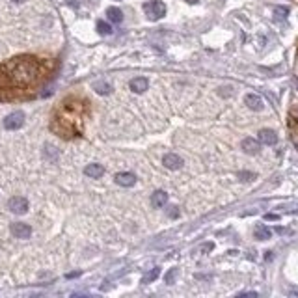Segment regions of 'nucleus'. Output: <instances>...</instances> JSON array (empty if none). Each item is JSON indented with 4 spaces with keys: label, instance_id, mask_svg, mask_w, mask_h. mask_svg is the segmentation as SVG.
I'll return each mask as SVG.
<instances>
[{
    "label": "nucleus",
    "instance_id": "obj_1",
    "mask_svg": "<svg viewBox=\"0 0 298 298\" xmlns=\"http://www.w3.org/2000/svg\"><path fill=\"white\" fill-rule=\"evenodd\" d=\"M58 62L54 58L21 54L0 63V103L26 101L45 88L54 77Z\"/></svg>",
    "mask_w": 298,
    "mask_h": 298
},
{
    "label": "nucleus",
    "instance_id": "obj_2",
    "mask_svg": "<svg viewBox=\"0 0 298 298\" xmlns=\"http://www.w3.org/2000/svg\"><path fill=\"white\" fill-rule=\"evenodd\" d=\"M92 114V103L84 95H67L60 101L50 116V131L62 140H75L84 134Z\"/></svg>",
    "mask_w": 298,
    "mask_h": 298
},
{
    "label": "nucleus",
    "instance_id": "obj_3",
    "mask_svg": "<svg viewBox=\"0 0 298 298\" xmlns=\"http://www.w3.org/2000/svg\"><path fill=\"white\" fill-rule=\"evenodd\" d=\"M143 12L147 15V19L158 21V19H162L166 15V6L160 0H149V2L143 4Z\"/></svg>",
    "mask_w": 298,
    "mask_h": 298
},
{
    "label": "nucleus",
    "instance_id": "obj_4",
    "mask_svg": "<svg viewBox=\"0 0 298 298\" xmlns=\"http://www.w3.org/2000/svg\"><path fill=\"white\" fill-rule=\"evenodd\" d=\"M23 125H24V114L21 110L8 114L6 119H4V127H6L8 131H17V129H21Z\"/></svg>",
    "mask_w": 298,
    "mask_h": 298
},
{
    "label": "nucleus",
    "instance_id": "obj_5",
    "mask_svg": "<svg viewBox=\"0 0 298 298\" xmlns=\"http://www.w3.org/2000/svg\"><path fill=\"white\" fill-rule=\"evenodd\" d=\"M8 209L15 213V215H24L26 211H28V202H26V198H21V196H15L12 198L10 202H8Z\"/></svg>",
    "mask_w": 298,
    "mask_h": 298
},
{
    "label": "nucleus",
    "instance_id": "obj_6",
    "mask_svg": "<svg viewBox=\"0 0 298 298\" xmlns=\"http://www.w3.org/2000/svg\"><path fill=\"white\" fill-rule=\"evenodd\" d=\"M12 233L17 238H28L32 235V227L23 224V222H15V224H12Z\"/></svg>",
    "mask_w": 298,
    "mask_h": 298
},
{
    "label": "nucleus",
    "instance_id": "obj_7",
    "mask_svg": "<svg viewBox=\"0 0 298 298\" xmlns=\"http://www.w3.org/2000/svg\"><path fill=\"white\" fill-rule=\"evenodd\" d=\"M259 149H261V145H259L257 140H253V138H244V140H242V151H244V153H248V155H257Z\"/></svg>",
    "mask_w": 298,
    "mask_h": 298
},
{
    "label": "nucleus",
    "instance_id": "obj_8",
    "mask_svg": "<svg viewBox=\"0 0 298 298\" xmlns=\"http://www.w3.org/2000/svg\"><path fill=\"white\" fill-rule=\"evenodd\" d=\"M162 164L168 168V170H179V168L183 166V158L179 155H173V153H170L162 158Z\"/></svg>",
    "mask_w": 298,
    "mask_h": 298
},
{
    "label": "nucleus",
    "instance_id": "obj_9",
    "mask_svg": "<svg viewBox=\"0 0 298 298\" xmlns=\"http://www.w3.org/2000/svg\"><path fill=\"white\" fill-rule=\"evenodd\" d=\"M244 103L248 105V108L250 110H255V112H259V110H263V99L259 95H255V94H248V95L244 97Z\"/></svg>",
    "mask_w": 298,
    "mask_h": 298
},
{
    "label": "nucleus",
    "instance_id": "obj_10",
    "mask_svg": "<svg viewBox=\"0 0 298 298\" xmlns=\"http://www.w3.org/2000/svg\"><path fill=\"white\" fill-rule=\"evenodd\" d=\"M259 140H261L265 145H274L278 142V134H276L272 129H261L259 131Z\"/></svg>",
    "mask_w": 298,
    "mask_h": 298
},
{
    "label": "nucleus",
    "instance_id": "obj_11",
    "mask_svg": "<svg viewBox=\"0 0 298 298\" xmlns=\"http://www.w3.org/2000/svg\"><path fill=\"white\" fill-rule=\"evenodd\" d=\"M116 183L121 185V187H132L134 183H136V177H134V173H129V172H121L116 175Z\"/></svg>",
    "mask_w": 298,
    "mask_h": 298
},
{
    "label": "nucleus",
    "instance_id": "obj_12",
    "mask_svg": "<svg viewBox=\"0 0 298 298\" xmlns=\"http://www.w3.org/2000/svg\"><path fill=\"white\" fill-rule=\"evenodd\" d=\"M84 173L92 179H99V177H103L105 168L101 166V164H88V166L84 168Z\"/></svg>",
    "mask_w": 298,
    "mask_h": 298
},
{
    "label": "nucleus",
    "instance_id": "obj_13",
    "mask_svg": "<svg viewBox=\"0 0 298 298\" xmlns=\"http://www.w3.org/2000/svg\"><path fill=\"white\" fill-rule=\"evenodd\" d=\"M166 203H168V194L164 190H157L151 196V205L153 207H164Z\"/></svg>",
    "mask_w": 298,
    "mask_h": 298
},
{
    "label": "nucleus",
    "instance_id": "obj_14",
    "mask_svg": "<svg viewBox=\"0 0 298 298\" xmlns=\"http://www.w3.org/2000/svg\"><path fill=\"white\" fill-rule=\"evenodd\" d=\"M147 86H149V82L145 78H132L131 80V90L134 94H143L147 90Z\"/></svg>",
    "mask_w": 298,
    "mask_h": 298
},
{
    "label": "nucleus",
    "instance_id": "obj_15",
    "mask_svg": "<svg viewBox=\"0 0 298 298\" xmlns=\"http://www.w3.org/2000/svg\"><path fill=\"white\" fill-rule=\"evenodd\" d=\"M253 235H255V238H259V240H268V238H270V235H272V231H270V229H268L267 226L259 224V226L255 227Z\"/></svg>",
    "mask_w": 298,
    "mask_h": 298
},
{
    "label": "nucleus",
    "instance_id": "obj_16",
    "mask_svg": "<svg viewBox=\"0 0 298 298\" xmlns=\"http://www.w3.org/2000/svg\"><path fill=\"white\" fill-rule=\"evenodd\" d=\"M107 17L112 21V23H121V21H123V13H121L119 8H108Z\"/></svg>",
    "mask_w": 298,
    "mask_h": 298
},
{
    "label": "nucleus",
    "instance_id": "obj_17",
    "mask_svg": "<svg viewBox=\"0 0 298 298\" xmlns=\"http://www.w3.org/2000/svg\"><path fill=\"white\" fill-rule=\"evenodd\" d=\"M94 90H95L97 94H101V95H108L112 92V86L108 82H95L94 84Z\"/></svg>",
    "mask_w": 298,
    "mask_h": 298
},
{
    "label": "nucleus",
    "instance_id": "obj_18",
    "mask_svg": "<svg viewBox=\"0 0 298 298\" xmlns=\"http://www.w3.org/2000/svg\"><path fill=\"white\" fill-rule=\"evenodd\" d=\"M158 274H160V268H158V267L151 268V270H149L147 274H143L142 283H149V282H153V280H157V278H158Z\"/></svg>",
    "mask_w": 298,
    "mask_h": 298
},
{
    "label": "nucleus",
    "instance_id": "obj_19",
    "mask_svg": "<svg viewBox=\"0 0 298 298\" xmlns=\"http://www.w3.org/2000/svg\"><path fill=\"white\" fill-rule=\"evenodd\" d=\"M97 30H99V34H103V36H108V34H112V26L105 21H99L97 23Z\"/></svg>",
    "mask_w": 298,
    "mask_h": 298
},
{
    "label": "nucleus",
    "instance_id": "obj_20",
    "mask_svg": "<svg viewBox=\"0 0 298 298\" xmlns=\"http://www.w3.org/2000/svg\"><path fill=\"white\" fill-rule=\"evenodd\" d=\"M274 15H276V19H285L287 15H289V8L278 6V8H274Z\"/></svg>",
    "mask_w": 298,
    "mask_h": 298
},
{
    "label": "nucleus",
    "instance_id": "obj_21",
    "mask_svg": "<svg viewBox=\"0 0 298 298\" xmlns=\"http://www.w3.org/2000/svg\"><path fill=\"white\" fill-rule=\"evenodd\" d=\"M175 276H177V272H175V270H170V272H168V276H166V283H172V282L175 280Z\"/></svg>",
    "mask_w": 298,
    "mask_h": 298
},
{
    "label": "nucleus",
    "instance_id": "obj_22",
    "mask_svg": "<svg viewBox=\"0 0 298 298\" xmlns=\"http://www.w3.org/2000/svg\"><path fill=\"white\" fill-rule=\"evenodd\" d=\"M238 177L242 179V181H251L255 175H253V173H238Z\"/></svg>",
    "mask_w": 298,
    "mask_h": 298
},
{
    "label": "nucleus",
    "instance_id": "obj_23",
    "mask_svg": "<svg viewBox=\"0 0 298 298\" xmlns=\"http://www.w3.org/2000/svg\"><path fill=\"white\" fill-rule=\"evenodd\" d=\"M179 213H177V207H170L168 209V216H177Z\"/></svg>",
    "mask_w": 298,
    "mask_h": 298
},
{
    "label": "nucleus",
    "instance_id": "obj_24",
    "mask_svg": "<svg viewBox=\"0 0 298 298\" xmlns=\"http://www.w3.org/2000/svg\"><path fill=\"white\" fill-rule=\"evenodd\" d=\"M265 218H267V220H278L280 216H278V215H270V213H268V215H265Z\"/></svg>",
    "mask_w": 298,
    "mask_h": 298
},
{
    "label": "nucleus",
    "instance_id": "obj_25",
    "mask_svg": "<svg viewBox=\"0 0 298 298\" xmlns=\"http://www.w3.org/2000/svg\"><path fill=\"white\" fill-rule=\"evenodd\" d=\"M209 250H213V244H211V242L205 244V246H202V251H209Z\"/></svg>",
    "mask_w": 298,
    "mask_h": 298
},
{
    "label": "nucleus",
    "instance_id": "obj_26",
    "mask_svg": "<svg viewBox=\"0 0 298 298\" xmlns=\"http://www.w3.org/2000/svg\"><path fill=\"white\" fill-rule=\"evenodd\" d=\"M238 297H257V293H240Z\"/></svg>",
    "mask_w": 298,
    "mask_h": 298
},
{
    "label": "nucleus",
    "instance_id": "obj_27",
    "mask_svg": "<svg viewBox=\"0 0 298 298\" xmlns=\"http://www.w3.org/2000/svg\"><path fill=\"white\" fill-rule=\"evenodd\" d=\"M289 295H291V297H298V289H291Z\"/></svg>",
    "mask_w": 298,
    "mask_h": 298
},
{
    "label": "nucleus",
    "instance_id": "obj_28",
    "mask_svg": "<svg viewBox=\"0 0 298 298\" xmlns=\"http://www.w3.org/2000/svg\"><path fill=\"white\" fill-rule=\"evenodd\" d=\"M67 4H71V6H77V0H67Z\"/></svg>",
    "mask_w": 298,
    "mask_h": 298
},
{
    "label": "nucleus",
    "instance_id": "obj_29",
    "mask_svg": "<svg viewBox=\"0 0 298 298\" xmlns=\"http://www.w3.org/2000/svg\"><path fill=\"white\" fill-rule=\"evenodd\" d=\"M187 2H188V4H196V2H198V0H187Z\"/></svg>",
    "mask_w": 298,
    "mask_h": 298
},
{
    "label": "nucleus",
    "instance_id": "obj_30",
    "mask_svg": "<svg viewBox=\"0 0 298 298\" xmlns=\"http://www.w3.org/2000/svg\"><path fill=\"white\" fill-rule=\"evenodd\" d=\"M12 2H15V4H21V2H24V0H12Z\"/></svg>",
    "mask_w": 298,
    "mask_h": 298
},
{
    "label": "nucleus",
    "instance_id": "obj_31",
    "mask_svg": "<svg viewBox=\"0 0 298 298\" xmlns=\"http://www.w3.org/2000/svg\"><path fill=\"white\" fill-rule=\"evenodd\" d=\"M295 86H297V90H298V78H295Z\"/></svg>",
    "mask_w": 298,
    "mask_h": 298
}]
</instances>
